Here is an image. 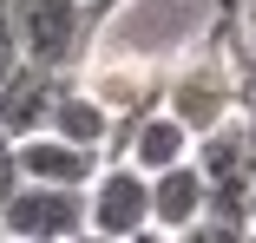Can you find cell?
Returning <instances> with one entry per match:
<instances>
[{
  "label": "cell",
  "mask_w": 256,
  "mask_h": 243,
  "mask_svg": "<svg viewBox=\"0 0 256 243\" xmlns=\"http://www.w3.org/2000/svg\"><path fill=\"white\" fill-rule=\"evenodd\" d=\"M236 0H118L98 20V46L92 53L112 60H171V53H197L204 33L230 20Z\"/></svg>",
  "instance_id": "6da1fadb"
},
{
  "label": "cell",
  "mask_w": 256,
  "mask_h": 243,
  "mask_svg": "<svg viewBox=\"0 0 256 243\" xmlns=\"http://www.w3.org/2000/svg\"><path fill=\"white\" fill-rule=\"evenodd\" d=\"M14 40L20 60L40 72H79L98 46V20L86 0H14Z\"/></svg>",
  "instance_id": "7a4b0ae2"
},
{
  "label": "cell",
  "mask_w": 256,
  "mask_h": 243,
  "mask_svg": "<svg viewBox=\"0 0 256 243\" xmlns=\"http://www.w3.org/2000/svg\"><path fill=\"white\" fill-rule=\"evenodd\" d=\"M171 118L190 125V138L217 132L224 118H236V72H230V53H217V46H197V53L178 66L171 79Z\"/></svg>",
  "instance_id": "3957f363"
},
{
  "label": "cell",
  "mask_w": 256,
  "mask_h": 243,
  "mask_svg": "<svg viewBox=\"0 0 256 243\" xmlns=\"http://www.w3.org/2000/svg\"><path fill=\"white\" fill-rule=\"evenodd\" d=\"M0 230H7V243H72L86 230V190L20 184L0 204Z\"/></svg>",
  "instance_id": "277c9868"
},
{
  "label": "cell",
  "mask_w": 256,
  "mask_h": 243,
  "mask_svg": "<svg viewBox=\"0 0 256 243\" xmlns=\"http://www.w3.org/2000/svg\"><path fill=\"white\" fill-rule=\"evenodd\" d=\"M86 230L92 236H112V243L151 230V178L138 164H125V158L118 164H98V178L86 184Z\"/></svg>",
  "instance_id": "5b68a950"
},
{
  "label": "cell",
  "mask_w": 256,
  "mask_h": 243,
  "mask_svg": "<svg viewBox=\"0 0 256 243\" xmlns=\"http://www.w3.org/2000/svg\"><path fill=\"white\" fill-rule=\"evenodd\" d=\"M66 79L60 72H40V66H14L7 79H0V132H7L14 144L20 138H40L46 125H53V106H60Z\"/></svg>",
  "instance_id": "8992f818"
},
{
  "label": "cell",
  "mask_w": 256,
  "mask_h": 243,
  "mask_svg": "<svg viewBox=\"0 0 256 243\" xmlns=\"http://www.w3.org/2000/svg\"><path fill=\"white\" fill-rule=\"evenodd\" d=\"M14 158H20V184H60V190H86L98 178V152H86V144H66L53 132H40V138H20L14 144Z\"/></svg>",
  "instance_id": "52a82bcc"
},
{
  "label": "cell",
  "mask_w": 256,
  "mask_h": 243,
  "mask_svg": "<svg viewBox=\"0 0 256 243\" xmlns=\"http://www.w3.org/2000/svg\"><path fill=\"white\" fill-rule=\"evenodd\" d=\"M118 152H125V164H138L144 178H158V171H171V164L190 158V125L158 106V112H144V118H125Z\"/></svg>",
  "instance_id": "ba28073f"
},
{
  "label": "cell",
  "mask_w": 256,
  "mask_h": 243,
  "mask_svg": "<svg viewBox=\"0 0 256 243\" xmlns=\"http://www.w3.org/2000/svg\"><path fill=\"white\" fill-rule=\"evenodd\" d=\"M204 210H210V184H204L197 158H184V164H171V171L151 178V230L178 236V230H190Z\"/></svg>",
  "instance_id": "9c48e42d"
},
{
  "label": "cell",
  "mask_w": 256,
  "mask_h": 243,
  "mask_svg": "<svg viewBox=\"0 0 256 243\" xmlns=\"http://www.w3.org/2000/svg\"><path fill=\"white\" fill-rule=\"evenodd\" d=\"M112 125H118V118L98 106L86 86H66V92H60V106H53V125H46V132H53V138H66V144H86V152H98V144H112Z\"/></svg>",
  "instance_id": "30bf717a"
},
{
  "label": "cell",
  "mask_w": 256,
  "mask_h": 243,
  "mask_svg": "<svg viewBox=\"0 0 256 243\" xmlns=\"http://www.w3.org/2000/svg\"><path fill=\"white\" fill-rule=\"evenodd\" d=\"M230 72H236V112L256 118V46H250V40L230 53Z\"/></svg>",
  "instance_id": "8fae6325"
},
{
  "label": "cell",
  "mask_w": 256,
  "mask_h": 243,
  "mask_svg": "<svg viewBox=\"0 0 256 243\" xmlns=\"http://www.w3.org/2000/svg\"><path fill=\"white\" fill-rule=\"evenodd\" d=\"M243 236H250L243 224H230V217H210V210H204V217H197L190 230H178L171 243H243Z\"/></svg>",
  "instance_id": "7c38bea8"
},
{
  "label": "cell",
  "mask_w": 256,
  "mask_h": 243,
  "mask_svg": "<svg viewBox=\"0 0 256 243\" xmlns=\"http://www.w3.org/2000/svg\"><path fill=\"white\" fill-rule=\"evenodd\" d=\"M20 66V40H14V0H0V79Z\"/></svg>",
  "instance_id": "4fadbf2b"
},
{
  "label": "cell",
  "mask_w": 256,
  "mask_h": 243,
  "mask_svg": "<svg viewBox=\"0 0 256 243\" xmlns=\"http://www.w3.org/2000/svg\"><path fill=\"white\" fill-rule=\"evenodd\" d=\"M14 190H20V158H14V138L0 132V204H7Z\"/></svg>",
  "instance_id": "5bb4252c"
},
{
  "label": "cell",
  "mask_w": 256,
  "mask_h": 243,
  "mask_svg": "<svg viewBox=\"0 0 256 243\" xmlns=\"http://www.w3.org/2000/svg\"><path fill=\"white\" fill-rule=\"evenodd\" d=\"M125 243H171L164 230H138V236H125Z\"/></svg>",
  "instance_id": "9a60e30c"
},
{
  "label": "cell",
  "mask_w": 256,
  "mask_h": 243,
  "mask_svg": "<svg viewBox=\"0 0 256 243\" xmlns=\"http://www.w3.org/2000/svg\"><path fill=\"white\" fill-rule=\"evenodd\" d=\"M250 224H256V171H250Z\"/></svg>",
  "instance_id": "2e32d148"
},
{
  "label": "cell",
  "mask_w": 256,
  "mask_h": 243,
  "mask_svg": "<svg viewBox=\"0 0 256 243\" xmlns=\"http://www.w3.org/2000/svg\"><path fill=\"white\" fill-rule=\"evenodd\" d=\"M72 243H112V236H92V230H79V236H72Z\"/></svg>",
  "instance_id": "e0dca14e"
},
{
  "label": "cell",
  "mask_w": 256,
  "mask_h": 243,
  "mask_svg": "<svg viewBox=\"0 0 256 243\" xmlns=\"http://www.w3.org/2000/svg\"><path fill=\"white\" fill-rule=\"evenodd\" d=\"M86 7H92V20H98V14H106V0H86Z\"/></svg>",
  "instance_id": "ac0fdd59"
},
{
  "label": "cell",
  "mask_w": 256,
  "mask_h": 243,
  "mask_svg": "<svg viewBox=\"0 0 256 243\" xmlns=\"http://www.w3.org/2000/svg\"><path fill=\"white\" fill-rule=\"evenodd\" d=\"M250 46H256V14H250Z\"/></svg>",
  "instance_id": "d6986e66"
},
{
  "label": "cell",
  "mask_w": 256,
  "mask_h": 243,
  "mask_svg": "<svg viewBox=\"0 0 256 243\" xmlns=\"http://www.w3.org/2000/svg\"><path fill=\"white\" fill-rule=\"evenodd\" d=\"M243 7H250V14H256V0H243Z\"/></svg>",
  "instance_id": "ffe728a7"
},
{
  "label": "cell",
  "mask_w": 256,
  "mask_h": 243,
  "mask_svg": "<svg viewBox=\"0 0 256 243\" xmlns=\"http://www.w3.org/2000/svg\"><path fill=\"white\" fill-rule=\"evenodd\" d=\"M243 243H256V230H250V236H243Z\"/></svg>",
  "instance_id": "44dd1931"
},
{
  "label": "cell",
  "mask_w": 256,
  "mask_h": 243,
  "mask_svg": "<svg viewBox=\"0 0 256 243\" xmlns=\"http://www.w3.org/2000/svg\"><path fill=\"white\" fill-rule=\"evenodd\" d=\"M0 243H7V230H0Z\"/></svg>",
  "instance_id": "7402d4cb"
}]
</instances>
